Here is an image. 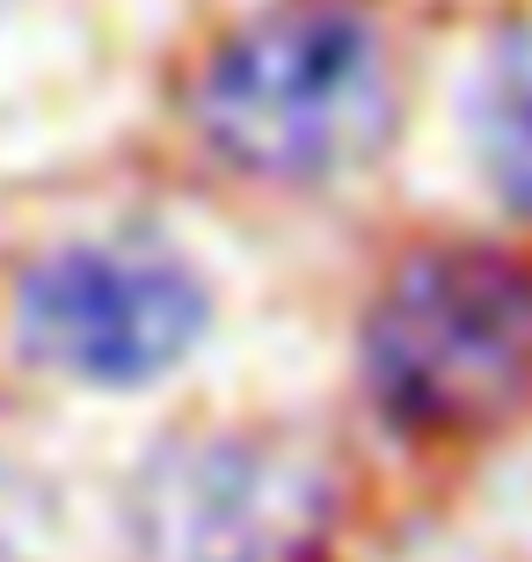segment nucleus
I'll return each mask as SVG.
<instances>
[{"mask_svg": "<svg viewBox=\"0 0 532 562\" xmlns=\"http://www.w3.org/2000/svg\"><path fill=\"white\" fill-rule=\"evenodd\" d=\"M401 81L372 8L263 0L197 52L183 132L219 176L256 190H314L387 154Z\"/></svg>", "mask_w": 532, "mask_h": 562, "instance_id": "f257e3e1", "label": "nucleus"}, {"mask_svg": "<svg viewBox=\"0 0 532 562\" xmlns=\"http://www.w3.org/2000/svg\"><path fill=\"white\" fill-rule=\"evenodd\" d=\"M358 380L401 438H496L532 409V263L489 241L416 249L372 292Z\"/></svg>", "mask_w": 532, "mask_h": 562, "instance_id": "f03ea898", "label": "nucleus"}, {"mask_svg": "<svg viewBox=\"0 0 532 562\" xmlns=\"http://www.w3.org/2000/svg\"><path fill=\"white\" fill-rule=\"evenodd\" d=\"M0 336L22 373L73 395H146L212 336V285L168 234L88 227L8 263Z\"/></svg>", "mask_w": 532, "mask_h": 562, "instance_id": "7ed1b4c3", "label": "nucleus"}, {"mask_svg": "<svg viewBox=\"0 0 532 562\" xmlns=\"http://www.w3.org/2000/svg\"><path fill=\"white\" fill-rule=\"evenodd\" d=\"M328 526V468L256 431L161 446L124 504L132 562H314Z\"/></svg>", "mask_w": 532, "mask_h": 562, "instance_id": "20e7f679", "label": "nucleus"}, {"mask_svg": "<svg viewBox=\"0 0 532 562\" xmlns=\"http://www.w3.org/2000/svg\"><path fill=\"white\" fill-rule=\"evenodd\" d=\"M474 176L511 220H532V22H511L467 81Z\"/></svg>", "mask_w": 532, "mask_h": 562, "instance_id": "39448f33", "label": "nucleus"}]
</instances>
